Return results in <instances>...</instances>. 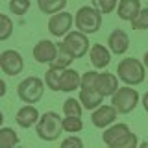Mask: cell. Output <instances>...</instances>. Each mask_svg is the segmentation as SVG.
I'll use <instances>...</instances> for the list:
<instances>
[{"label":"cell","mask_w":148,"mask_h":148,"mask_svg":"<svg viewBox=\"0 0 148 148\" xmlns=\"http://www.w3.org/2000/svg\"><path fill=\"white\" fill-rule=\"evenodd\" d=\"M8 92V85H6V82L2 80V78H0V98H2L4 95H6Z\"/></svg>","instance_id":"1f68e13d"},{"label":"cell","mask_w":148,"mask_h":148,"mask_svg":"<svg viewBox=\"0 0 148 148\" xmlns=\"http://www.w3.org/2000/svg\"><path fill=\"white\" fill-rule=\"evenodd\" d=\"M30 9V0H9V11L13 15H24Z\"/></svg>","instance_id":"83f0119b"},{"label":"cell","mask_w":148,"mask_h":148,"mask_svg":"<svg viewBox=\"0 0 148 148\" xmlns=\"http://www.w3.org/2000/svg\"><path fill=\"white\" fill-rule=\"evenodd\" d=\"M117 74H119L117 78H120L126 85H139L145 82V65L139 59L126 58L119 63Z\"/></svg>","instance_id":"3957f363"},{"label":"cell","mask_w":148,"mask_h":148,"mask_svg":"<svg viewBox=\"0 0 148 148\" xmlns=\"http://www.w3.org/2000/svg\"><path fill=\"white\" fill-rule=\"evenodd\" d=\"M74 22H76L78 32H82V34H96L102 26V13L92 6H83L76 11Z\"/></svg>","instance_id":"6da1fadb"},{"label":"cell","mask_w":148,"mask_h":148,"mask_svg":"<svg viewBox=\"0 0 148 148\" xmlns=\"http://www.w3.org/2000/svg\"><path fill=\"white\" fill-rule=\"evenodd\" d=\"M108 148H137V135H135V133H132V132H130L128 135L120 137L117 143L109 145Z\"/></svg>","instance_id":"484cf974"},{"label":"cell","mask_w":148,"mask_h":148,"mask_svg":"<svg viewBox=\"0 0 148 148\" xmlns=\"http://www.w3.org/2000/svg\"><path fill=\"white\" fill-rule=\"evenodd\" d=\"M96 91L100 92L102 96H113L115 92L119 91V78L115 74L109 72H98V78H96Z\"/></svg>","instance_id":"8fae6325"},{"label":"cell","mask_w":148,"mask_h":148,"mask_svg":"<svg viewBox=\"0 0 148 148\" xmlns=\"http://www.w3.org/2000/svg\"><path fill=\"white\" fill-rule=\"evenodd\" d=\"M89 56H91V63H92L95 69H104V67H108L109 61H111V52L104 45H98V43L91 46Z\"/></svg>","instance_id":"9a60e30c"},{"label":"cell","mask_w":148,"mask_h":148,"mask_svg":"<svg viewBox=\"0 0 148 148\" xmlns=\"http://www.w3.org/2000/svg\"><path fill=\"white\" fill-rule=\"evenodd\" d=\"M128 133H130V128L126 124H113V126H109L104 133H102V141L109 146V145H113V143H117L120 137L128 135Z\"/></svg>","instance_id":"ac0fdd59"},{"label":"cell","mask_w":148,"mask_h":148,"mask_svg":"<svg viewBox=\"0 0 148 148\" xmlns=\"http://www.w3.org/2000/svg\"><path fill=\"white\" fill-rule=\"evenodd\" d=\"M139 104V92L132 87H119V91L111 96V106L117 109V113H132Z\"/></svg>","instance_id":"5b68a950"},{"label":"cell","mask_w":148,"mask_h":148,"mask_svg":"<svg viewBox=\"0 0 148 148\" xmlns=\"http://www.w3.org/2000/svg\"><path fill=\"white\" fill-rule=\"evenodd\" d=\"M39 111H37V108L35 106H30V104H26L24 108H21L17 111V117H15V120H17V124L21 128H30V126H34V124H37L39 122Z\"/></svg>","instance_id":"5bb4252c"},{"label":"cell","mask_w":148,"mask_h":148,"mask_svg":"<svg viewBox=\"0 0 148 148\" xmlns=\"http://www.w3.org/2000/svg\"><path fill=\"white\" fill-rule=\"evenodd\" d=\"M132 26L133 30H148V8L139 11V15L132 21Z\"/></svg>","instance_id":"f1b7e54d"},{"label":"cell","mask_w":148,"mask_h":148,"mask_svg":"<svg viewBox=\"0 0 148 148\" xmlns=\"http://www.w3.org/2000/svg\"><path fill=\"white\" fill-rule=\"evenodd\" d=\"M43 92H45V82L37 76H30L24 78L17 87V95L24 104L34 106L37 104L41 98H43Z\"/></svg>","instance_id":"277c9868"},{"label":"cell","mask_w":148,"mask_h":148,"mask_svg":"<svg viewBox=\"0 0 148 148\" xmlns=\"http://www.w3.org/2000/svg\"><path fill=\"white\" fill-rule=\"evenodd\" d=\"M143 106H145V111L148 113V92H146L145 96H143Z\"/></svg>","instance_id":"d6a6232c"},{"label":"cell","mask_w":148,"mask_h":148,"mask_svg":"<svg viewBox=\"0 0 148 148\" xmlns=\"http://www.w3.org/2000/svg\"><path fill=\"white\" fill-rule=\"evenodd\" d=\"M139 11H141V0H120L117 8L119 17L122 21H130V22L139 15Z\"/></svg>","instance_id":"2e32d148"},{"label":"cell","mask_w":148,"mask_h":148,"mask_svg":"<svg viewBox=\"0 0 148 148\" xmlns=\"http://www.w3.org/2000/svg\"><path fill=\"white\" fill-rule=\"evenodd\" d=\"M61 71L63 69H54L50 67L45 74V85L52 91H59V78H61Z\"/></svg>","instance_id":"7402d4cb"},{"label":"cell","mask_w":148,"mask_h":148,"mask_svg":"<svg viewBox=\"0 0 148 148\" xmlns=\"http://www.w3.org/2000/svg\"><path fill=\"white\" fill-rule=\"evenodd\" d=\"M37 6L45 15H56V13L63 11V8L67 6V0H37Z\"/></svg>","instance_id":"d6986e66"},{"label":"cell","mask_w":148,"mask_h":148,"mask_svg":"<svg viewBox=\"0 0 148 148\" xmlns=\"http://www.w3.org/2000/svg\"><path fill=\"white\" fill-rule=\"evenodd\" d=\"M115 119H117V109L113 106H100L91 115V120L96 128H109Z\"/></svg>","instance_id":"30bf717a"},{"label":"cell","mask_w":148,"mask_h":148,"mask_svg":"<svg viewBox=\"0 0 148 148\" xmlns=\"http://www.w3.org/2000/svg\"><path fill=\"white\" fill-rule=\"evenodd\" d=\"M82 104H80V100H74V98H67L65 100V104H63V113H65V117H78V119H82Z\"/></svg>","instance_id":"603a6c76"},{"label":"cell","mask_w":148,"mask_h":148,"mask_svg":"<svg viewBox=\"0 0 148 148\" xmlns=\"http://www.w3.org/2000/svg\"><path fill=\"white\" fill-rule=\"evenodd\" d=\"M96 78H98V72L89 71L82 76V85L80 89H96Z\"/></svg>","instance_id":"f546056e"},{"label":"cell","mask_w":148,"mask_h":148,"mask_svg":"<svg viewBox=\"0 0 148 148\" xmlns=\"http://www.w3.org/2000/svg\"><path fill=\"white\" fill-rule=\"evenodd\" d=\"M13 34V21L8 15H2L0 13V41L9 39Z\"/></svg>","instance_id":"d4e9b609"},{"label":"cell","mask_w":148,"mask_h":148,"mask_svg":"<svg viewBox=\"0 0 148 148\" xmlns=\"http://www.w3.org/2000/svg\"><path fill=\"white\" fill-rule=\"evenodd\" d=\"M61 46L72 56V59H80L89 52V39H87L85 34H82V32H78V30L69 32V34L65 35Z\"/></svg>","instance_id":"8992f818"},{"label":"cell","mask_w":148,"mask_h":148,"mask_svg":"<svg viewBox=\"0 0 148 148\" xmlns=\"http://www.w3.org/2000/svg\"><path fill=\"white\" fill-rule=\"evenodd\" d=\"M102 100H104V96L96 89H80V104L85 109L95 111L96 108L102 106Z\"/></svg>","instance_id":"e0dca14e"},{"label":"cell","mask_w":148,"mask_h":148,"mask_svg":"<svg viewBox=\"0 0 148 148\" xmlns=\"http://www.w3.org/2000/svg\"><path fill=\"white\" fill-rule=\"evenodd\" d=\"M72 22H74L72 13H69V11L56 13V15H52L50 21H48V32L54 37H65L69 32H71Z\"/></svg>","instance_id":"ba28073f"},{"label":"cell","mask_w":148,"mask_h":148,"mask_svg":"<svg viewBox=\"0 0 148 148\" xmlns=\"http://www.w3.org/2000/svg\"><path fill=\"white\" fill-rule=\"evenodd\" d=\"M143 65H145V67H146V69H148V52H146V54H145V63H143Z\"/></svg>","instance_id":"e575fe53"},{"label":"cell","mask_w":148,"mask_h":148,"mask_svg":"<svg viewBox=\"0 0 148 148\" xmlns=\"http://www.w3.org/2000/svg\"><path fill=\"white\" fill-rule=\"evenodd\" d=\"M139 148H148V141H143L141 145H139Z\"/></svg>","instance_id":"836d02e7"},{"label":"cell","mask_w":148,"mask_h":148,"mask_svg":"<svg viewBox=\"0 0 148 148\" xmlns=\"http://www.w3.org/2000/svg\"><path fill=\"white\" fill-rule=\"evenodd\" d=\"M61 120L63 119H59L58 113L46 111L43 117L39 119V122L35 124V132L39 135V139H43V141H56V139H59V135L63 132Z\"/></svg>","instance_id":"7a4b0ae2"},{"label":"cell","mask_w":148,"mask_h":148,"mask_svg":"<svg viewBox=\"0 0 148 148\" xmlns=\"http://www.w3.org/2000/svg\"><path fill=\"white\" fill-rule=\"evenodd\" d=\"M56 56H58V45L52 43V41H48V39H41L39 43L34 46V58L39 63H50L52 65Z\"/></svg>","instance_id":"9c48e42d"},{"label":"cell","mask_w":148,"mask_h":148,"mask_svg":"<svg viewBox=\"0 0 148 148\" xmlns=\"http://www.w3.org/2000/svg\"><path fill=\"white\" fill-rule=\"evenodd\" d=\"M61 126H63V132L67 133H78L83 130V122L78 117H65L61 120Z\"/></svg>","instance_id":"cb8c5ba5"},{"label":"cell","mask_w":148,"mask_h":148,"mask_svg":"<svg viewBox=\"0 0 148 148\" xmlns=\"http://www.w3.org/2000/svg\"><path fill=\"white\" fill-rule=\"evenodd\" d=\"M117 4H119V0H92V8L98 9L102 15L111 13L115 8H117Z\"/></svg>","instance_id":"4316f807"},{"label":"cell","mask_w":148,"mask_h":148,"mask_svg":"<svg viewBox=\"0 0 148 148\" xmlns=\"http://www.w3.org/2000/svg\"><path fill=\"white\" fill-rule=\"evenodd\" d=\"M82 85V76L80 72H76L74 69H63L61 78H59V91L71 92Z\"/></svg>","instance_id":"4fadbf2b"},{"label":"cell","mask_w":148,"mask_h":148,"mask_svg":"<svg viewBox=\"0 0 148 148\" xmlns=\"http://www.w3.org/2000/svg\"><path fill=\"white\" fill-rule=\"evenodd\" d=\"M108 45H109V52L120 56L130 48V37H128V34L124 30H115L113 34L109 35Z\"/></svg>","instance_id":"7c38bea8"},{"label":"cell","mask_w":148,"mask_h":148,"mask_svg":"<svg viewBox=\"0 0 148 148\" xmlns=\"http://www.w3.org/2000/svg\"><path fill=\"white\" fill-rule=\"evenodd\" d=\"M71 61H72V56L63 48L61 43H59V45H58V56H56V59L52 61V65H50V67H54V69H69Z\"/></svg>","instance_id":"44dd1931"},{"label":"cell","mask_w":148,"mask_h":148,"mask_svg":"<svg viewBox=\"0 0 148 148\" xmlns=\"http://www.w3.org/2000/svg\"><path fill=\"white\" fill-rule=\"evenodd\" d=\"M0 69L8 76H17L24 69V59L17 50H4L0 54Z\"/></svg>","instance_id":"52a82bcc"},{"label":"cell","mask_w":148,"mask_h":148,"mask_svg":"<svg viewBox=\"0 0 148 148\" xmlns=\"http://www.w3.org/2000/svg\"><path fill=\"white\" fill-rule=\"evenodd\" d=\"M18 135L11 128H0V148H15Z\"/></svg>","instance_id":"ffe728a7"},{"label":"cell","mask_w":148,"mask_h":148,"mask_svg":"<svg viewBox=\"0 0 148 148\" xmlns=\"http://www.w3.org/2000/svg\"><path fill=\"white\" fill-rule=\"evenodd\" d=\"M2 124H4V115H2V111H0V128H2Z\"/></svg>","instance_id":"d590c367"},{"label":"cell","mask_w":148,"mask_h":148,"mask_svg":"<svg viewBox=\"0 0 148 148\" xmlns=\"http://www.w3.org/2000/svg\"><path fill=\"white\" fill-rule=\"evenodd\" d=\"M61 148H83V143L80 137L76 135H69L67 139L61 141Z\"/></svg>","instance_id":"4dcf8cb0"}]
</instances>
